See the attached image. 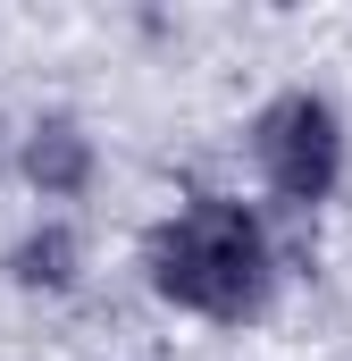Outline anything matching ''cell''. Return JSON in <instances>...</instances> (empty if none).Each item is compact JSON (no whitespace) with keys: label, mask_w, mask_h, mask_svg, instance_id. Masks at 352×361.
Returning <instances> with one entry per match:
<instances>
[{"label":"cell","mask_w":352,"mask_h":361,"mask_svg":"<svg viewBox=\"0 0 352 361\" xmlns=\"http://www.w3.org/2000/svg\"><path fill=\"white\" fill-rule=\"evenodd\" d=\"M252 169L277 202H294V210H310V202H327L336 177H344V118H336V101L327 92H277L260 118H252Z\"/></svg>","instance_id":"obj_2"},{"label":"cell","mask_w":352,"mask_h":361,"mask_svg":"<svg viewBox=\"0 0 352 361\" xmlns=\"http://www.w3.org/2000/svg\"><path fill=\"white\" fill-rule=\"evenodd\" d=\"M143 269H151V286H160V302L235 328V319H252V311L268 302L277 252H268V227H260L252 202H235V193H193L176 219L151 227Z\"/></svg>","instance_id":"obj_1"},{"label":"cell","mask_w":352,"mask_h":361,"mask_svg":"<svg viewBox=\"0 0 352 361\" xmlns=\"http://www.w3.org/2000/svg\"><path fill=\"white\" fill-rule=\"evenodd\" d=\"M92 169V143L68 126V118H51V126H34V143H25V177L42 185V193H76Z\"/></svg>","instance_id":"obj_3"}]
</instances>
